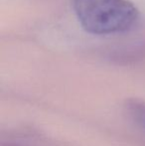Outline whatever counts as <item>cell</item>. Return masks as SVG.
I'll return each mask as SVG.
<instances>
[{
  "instance_id": "obj_3",
  "label": "cell",
  "mask_w": 145,
  "mask_h": 146,
  "mask_svg": "<svg viewBox=\"0 0 145 146\" xmlns=\"http://www.w3.org/2000/svg\"><path fill=\"white\" fill-rule=\"evenodd\" d=\"M125 108L132 121L145 131V102L140 100H129L126 102Z\"/></svg>"
},
{
  "instance_id": "obj_2",
  "label": "cell",
  "mask_w": 145,
  "mask_h": 146,
  "mask_svg": "<svg viewBox=\"0 0 145 146\" xmlns=\"http://www.w3.org/2000/svg\"><path fill=\"white\" fill-rule=\"evenodd\" d=\"M110 59L118 64H131L145 59V43L130 48L116 51L110 55Z\"/></svg>"
},
{
  "instance_id": "obj_1",
  "label": "cell",
  "mask_w": 145,
  "mask_h": 146,
  "mask_svg": "<svg viewBox=\"0 0 145 146\" xmlns=\"http://www.w3.org/2000/svg\"><path fill=\"white\" fill-rule=\"evenodd\" d=\"M72 7L81 28L93 35L129 32L140 18L129 0H72Z\"/></svg>"
}]
</instances>
